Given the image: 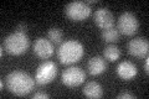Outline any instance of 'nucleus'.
Returning a JSON list of instances; mask_svg holds the SVG:
<instances>
[{
	"label": "nucleus",
	"mask_w": 149,
	"mask_h": 99,
	"mask_svg": "<svg viewBox=\"0 0 149 99\" xmlns=\"http://www.w3.org/2000/svg\"><path fill=\"white\" fill-rule=\"evenodd\" d=\"M138 73V69H137V66L129 62V61H123L117 66V74L118 76L124 79V81H129L137 76Z\"/></svg>",
	"instance_id": "9b49d317"
},
{
	"label": "nucleus",
	"mask_w": 149,
	"mask_h": 99,
	"mask_svg": "<svg viewBox=\"0 0 149 99\" xmlns=\"http://www.w3.org/2000/svg\"><path fill=\"white\" fill-rule=\"evenodd\" d=\"M86 79V73L80 67H68L65 69L61 76V81L67 87H77L82 84Z\"/></svg>",
	"instance_id": "0eeeda50"
},
{
	"label": "nucleus",
	"mask_w": 149,
	"mask_h": 99,
	"mask_svg": "<svg viewBox=\"0 0 149 99\" xmlns=\"http://www.w3.org/2000/svg\"><path fill=\"white\" fill-rule=\"evenodd\" d=\"M139 27V21L137 16L134 14L125 11L123 14H120V16L118 17V31L123 35H134L138 31Z\"/></svg>",
	"instance_id": "423d86ee"
},
{
	"label": "nucleus",
	"mask_w": 149,
	"mask_h": 99,
	"mask_svg": "<svg viewBox=\"0 0 149 99\" xmlns=\"http://www.w3.org/2000/svg\"><path fill=\"white\" fill-rule=\"evenodd\" d=\"M83 46L76 40H67L57 48V57L63 64H72L78 62L83 56Z\"/></svg>",
	"instance_id": "f03ea898"
},
{
	"label": "nucleus",
	"mask_w": 149,
	"mask_h": 99,
	"mask_svg": "<svg viewBox=\"0 0 149 99\" xmlns=\"http://www.w3.org/2000/svg\"><path fill=\"white\" fill-rule=\"evenodd\" d=\"M144 71H146L147 73L149 72V58L148 57L146 58V62H144Z\"/></svg>",
	"instance_id": "aec40b11"
},
{
	"label": "nucleus",
	"mask_w": 149,
	"mask_h": 99,
	"mask_svg": "<svg viewBox=\"0 0 149 99\" xmlns=\"http://www.w3.org/2000/svg\"><path fill=\"white\" fill-rule=\"evenodd\" d=\"M56 74H57V66L55 64V62L45 61V62L41 63L36 69L35 81H36V83L44 86V84L52 82L56 77Z\"/></svg>",
	"instance_id": "39448f33"
},
{
	"label": "nucleus",
	"mask_w": 149,
	"mask_h": 99,
	"mask_svg": "<svg viewBox=\"0 0 149 99\" xmlns=\"http://www.w3.org/2000/svg\"><path fill=\"white\" fill-rule=\"evenodd\" d=\"M32 98H34V99H39V98L47 99V98H50V96H49L47 93H44V92H36L34 96H32Z\"/></svg>",
	"instance_id": "a211bd4d"
},
{
	"label": "nucleus",
	"mask_w": 149,
	"mask_h": 99,
	"mask_svg": "<svg viewBox=\"0 0 149 99\" xmlns=\"http://www.w3.org/2000/svg\"><path fill=\"white\" fill-rule=\"evenodd\" d=\"M65 12L72 21H82L91 15V8L86 1H72L66 5Z\"/></svg>",
	"instance_id": "20e7f679"
},
{
	"label": "nucleus",
	"mask_w": 149,
	"mask_h": 99,
	"mask_svg": "<svg viewBox=\"0 0 149 99\" xmlns=\"http://www.w3.org/2000/svg\"><path fill=\"white\" fill-rule=\"evenodd\" d=\"M32 48H34V53L40 58H49L54 55V46L51 44L50 40H46L44 37H39L36 39L34 45H32Z\"/></svg>",
	"instance_id": "9d476101"
},
{
	"label": "nucleus",
	"mask_w": 149,
	"mask_h": 99,
	"mask_svg": "<svg viewBox=\"0 0 149 99\" xmlns=\"http://www.w3.org/2000/svg\"><path fill=\"white\" fill-rule=\"evenodd\" d=\"M127 50L129 55L134 56V57H144L148 55L149 42L146 37H136L128 42Z\"/></svg>",
	"instance_id": "6e6552de"
},
{
	"label": "nucleus",
	"mask_w": 149,
	"mask_h": 99,
	"mask_svg": "<svg viewBox=\"0 0 149 99\" xmlns=\"http://www.w3.org/2000/svg\"><path fill=\"white\" fill-rule=\"evenodd\" d=\"M29 46H30V39L27 37V35L17 31L6 36L3 42V47L6 50V52L15 56L26 52L29 50Z\"/></svg>",
	"instance_id": "7ed1b4c3"
},
{
	"label": "nucleus",
	"mask_w": 149,
	"mask_h": 99,
	"mask_svg": "<svg viewBox=\"0 0 149 99\" xmlns=\"http://www.w3.org/2000/svg\"><path fill=\"white\" fill-rule=\"evenodd\" d=\"M0 86H1V89H4V81H1V83H0Z\"/></svg>",
	"instance_id": "412c9836"
},
{
	"label": "nucleus",
	"mask_w": 149,
	"mask_h": 99,
	"mask_svg": "<svg viewBox=\"0 0 149 99\" xmlns=\"http://www.w3.org/2000/svg\"><path fill=\"white\" fill-rule=\"evenodd\" d=\"M26 30H27V25H26V24H19V25L16 26V29H15V31L22 32V34H26Z\"/></svg>",
	"instance_id": "6ab92c4d"
},
{
	"label": "nucleus",
	"mask_w": 149,
	"mask_h": 99,
	"mask_svg": "<svg viewBox=\"0 0 149 99\" xmlns=\"http://www.w3.org/2000/svg\"><path fill=\"white\" fill-rule=\"evenodd\" d=\"M6 87L9 92L17 97L29 94L34 88L35 81L29 73L22 71H13L6 76Z\"/></svg>",
	"instance_id": "f257e3e1"
},
{
	"label": "nucleus",
	"mask_w": 149,
	"mask_h": 99,
	"mask_svg": "<svg viewBox=\"0 0 149 99\" xmlns=\"http://www.w3.org/2000/svg\"><path fill=\"white\" fill-rule=\"evenodd\" d=\"M83 94L87 98H101L103 96V89L97 82H87L83 88Z\"/></svg>",
	"instance_id": "ddd939ff"
},
{
	"label": "nucleus",
	"mask_w": 149,
	"mask_h": 99,
	"mask_svg": "<svg viewBox=\"0 0 149 99\" xmlns=\"http://www.w3.org/2000/svg\"><path fill=\"white\" fill-rule=\"evenodd\" d=\"M102 39L106 42L109 44H116L119 40V31L114 27H109V29H104L102 31Z\"/></svg>",
	"instance_id": "2eb2a0df"
},
{
	"label": "nucleus",
	"mask_w": 149,
	"mask_h": 99,
	"mask_svg": "<svg viewBox=\"0 0 149 99\" xmlns=\"http://www.w3.org/2000/svg\"><path fill=\"white\" fill-rule=\"evenodd\" d=\"M117 98H124V99H136V96L132 93H128V92H122V93H119Z\"/></svg>",
	"instance_id": "f3484780"
},
{
	"label": "nucleus",
	"mask_w": 149,
	"mask_h": 99,
	"mask_svg": "<svg viewBox=\"0 0 149 99\" xmlns=\"http://www.w3.org/2000/svg\"><path fill=\"white\" fill-rule=\"evenodd\" d=\"M103 56H104L106 60L113 62V61H117L120 57V50L114 44L113 45H108L103 50Z\"/></svg>",
	"instance_id": "4468645a"
},
{
	"label": "nucleus",
	"mask_w": 149,
	"mask_h": 99,
	"mask_svg": "<svg viewBox=\"0 0 149 99\" xmlns=\"http://www.w3.org/2000/svg\"><path fill=\"white\" fill-rule=\"evenodd\" d=\"M47 37L50 41L55 42V44H61L63 40V32L58 27H51L47 31Z\"/></svg>",
	"instance_id": "dca6fc26"
},
{
	"label": "nucleus",
	"mask_w": 149,
	"mask_h": 99,
	"mask_svg": "<svg viewBox=\"0 0 149 99\" xmlns=\"http://www.w3.org/2000/svg\"><path fill=\"white\" fill-rule=\"evenodd\" d=\"M95 22L101 29H109L114 25V16L108 8H100L95 11Z\"/></svg>",
	"instance_id": "1a4fd4ad"
},
{
	"label": "nucleus",
	"mask_w": 149,
	"mask_h": 99,
	"mask_svg": "<svg viewBox=\"0 0 149 99\" xmlns=\"http://www.w3.org/2000/svg\"><path fill=\"white\" fill-rule=\"evenodd\" d=\"M87 69L88 72L93 76H97V74L103 73L104 71L107 69V62L103 57L101 56H95V57H91L88 60L87 63Z\"/></svg>",
	"instance_id": "f8f14e48"
}]
</instances>
